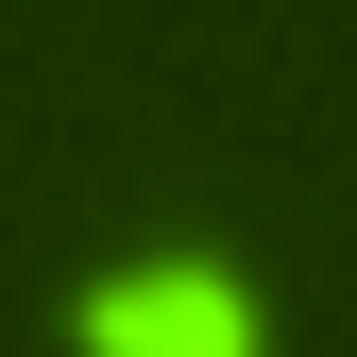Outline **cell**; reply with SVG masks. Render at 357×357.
Wrapping results in <instances>:
<instances>
[{
	"label": "cell",
	"mask_w": 357,
	"mask_h": 357,
	"mask_svg": "<svg viewBox=\"0 0 357 357\" xmlns=\"http://www.w3.org/2000/svg\"><path fill=\"white\" fill-rule=\"evenodd\" d=\"M102 357H255V324H238V289L153 273V289H102Z\"/></svg>",
	"instance_id": "obj_1"
}]
</instances>
